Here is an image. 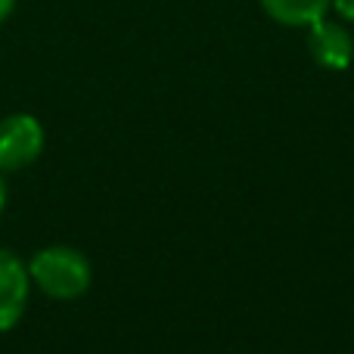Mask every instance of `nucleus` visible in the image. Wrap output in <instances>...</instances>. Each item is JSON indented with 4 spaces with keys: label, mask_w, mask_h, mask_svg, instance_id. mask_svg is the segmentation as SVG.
I'll return each mask as SVG.
<instances>
[{
    "label": "nucleus",
    "mask_w": 354,
    "mask_h": 354,
    "mask_svg": "<svg viewBox=\"0 0 354 354\" xmlns=\"http://www.w3.org/2000/svg\"><path fill=\"white\" fill-rule=\"evenodd\" d=\"M25 305H28V268L10 249H0V333L12 330L22 320Z\"/></svg>",
    "instance_id": "nucleus-4"
},
{
    "label": "nucleus",
    "mask_w": 354,
    "mask_h": 354,
    "mask_svg": "<svg viewBox=\"0 0 354 354\" xmlns=\"http://www.w3.org/2000/svg\"><path fill=\"white\" fill-rule=\"evenodd\" d=\"M44 153V124L35 115L0 118V171H22L31 168Z\"/></svg>",
    "instance_id": "nucleus-2"
},
{
    "label": "nucleus",
    "mask_w": 354,
    "mask_h": 354,
    "mask_svg": "<svg viewBox=\"0 0 354 354\" xmlns=\"http://www.w3.org/2000/svg\"><path fill=\"white\" fill-rule=\"evenodd\" d=\"M264 12L289 28H308L330 12L333 0H261Z\"/></svg>",
    "instance_id": "nucleus-5"
},
{
    "label": "nucleus",
    "mask_w": 354,
    "mask_h": 354,
    "mask_svg": "<svg viewBox=\"0 0 354 354\" xmlns=\"http://www.w3.org/2000/svg\"><path fill=\"white\" fill-rule=\"evenodd\" d=\"M12 10H16V0H0V25L12 16Z\"/></svg>",
    "instance_id": "nucleus-7"
},
{
    "label": "nucleus",
    "mask_w": 354,
    "mask_h": 354,
    "mask_svg": "<svg viewBox=\"0 0 354 354\" xmlns=\"http://www.w3.org/2000/svg\"><path fill=\"white\" fill-rule=\"evenodd\" d=\"M333 6H336V12H339L342 19L354 22V0H333Z\"/></svg>",
    "instance_id": "nucleus-6"
},
{
    "label": "nucleus",
    "mask_w": 354,
    "mask_h": 354,
    "mask_svg": "<svg viewBox=\"0 0 354 354\" xmlns=\"http://www.w3.org/2000/svg\"><path fill=\"white\" fill-rule=\"evenodd\" d=\"M28 280H35L37 289L50 299L72 301L91 289L93 270L84 252L72 249V245H47L31 255Z\"/></svg>",
    "instance_id": "nucleus-1"
},
{
    "label": "nucleus",
    "mask_w": 354,
    "mask_h": 354,
    "mask_svg": "<svg viewBox=\"0 0 354 354\" xmlns=\"http://www.w3.org/2000/svg\"><path fill=\"white\" fill-rule=\"evenodd\" d=\"M308 28H311L308 31V50H311L314 62L320 68H330V72H345L354 59V41L348 28L339 22H326V16Z\"/></svg>",
    "instance_id": "nucleus-3"
},
{
    "label": "nucleus",
    "mask_w": 354,
    "mask_h": 354,
    "mask_svg": "<svg viewBox=\"0 0 354 354\" xmlns=\"http://www.w3.org/2000/svg\"><path fill=\"white\" fill-rule=\"evenodd\" d=\"M6 205V183H3V171H0V212Z\"/></svg>",
    "instance_id": "nucleus-8"
}]
</instances>
